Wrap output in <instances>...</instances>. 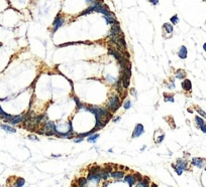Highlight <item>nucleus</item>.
<instances>
[{"mask_svg":"<svg viewBox=\"0 0 206 187\" xmlns=\"http://www.w3.org/2000/svg\"><path fill=\"white\" fill-rule=\"evenodd\" d=\"M120 107V98L117 95H112V96L109 98V101L107 103V109L113 113L118 110V108Z\"/></svg>","mask_w":206,"mask_h":187,"instance_id":"f257e3e1","label":"nucleus"},{"mask_svg":"<svg viewBox=\"0 0 206 187\" xmlns=\"http://www.w3.org/2000/svg\"><path fill=\"white\" fill-rule=\"evenodd\" d=\"M172 166L173 168L175 169V171L177 172V174L181 175L182 173H183V171L186 170V168H187V162L183 159H178L177 160V164L176 165L173 164Z\"/></svg>","mask_w":206,"mask_h":187,"instance_id":"f03ea898","label":"nucleus"},{"mask_svg":"<svg viewBox=\"0 0 206 187\" xmlns=\"http://www.w3.org/2000/svg\"><path fill=\"white\" fill-rule=\"evenodd\" d=\"M121 29H120V26H119V23H116V24H112L111 25V30H110V33H109L108 37L109 38H111V40L112 39L116 38V37H118L120 34H121Z\"/></svg>","mask_w":206,"mask_h":187,"instance_id":"7ed1b4c3","label":"nucleus"},{"mask_svg":"<svg viewBox=\"0 0 206 187\" xmlns=\"http://www.w3.org/2000/svg\"><path fill=\"white\" fill-rule=\"evenodd\" d=\"M64 23H65L64 17L61 16V14L57 15V17L55 18L54 22H53V32H56L59 28L62 27V26L64 25Z\"/></svg>","mask_w":206,"mask_h":187,"instance_id":"20e7f679","label":"nucleus"},{"mask_svg":"<svg viewBox=\"0 0 206 187\" xmlns=\"http://www.w3.org/2000/svg\"><path fill=\"white\" fill-rule=\"evenodd\" d=\"M28 118L27 115H18V116H14L11 120L8 121V123L11 125H17L21 122H25V120Z\"/></svg>","mask_w":206,"mask_h":187,"instance_id":"39448f33","label":"nucleus"},{"mask_svg":"<svg viewBox=\"0 0 206 187\" xmlns=\"http://www.w3.org/2000/svg\"><path fill=\"white\" fill-rule=\"evenodd\" d=\"M144 132V128L142 124H137L135 126V130H133V133H132V138H137L139 137L141 135H142Z\"/></svg>","mask_w":206,"mask_h":187,"instance_id":"423d86ee","label":"nucleus"},{"mask_svg":"<svg viewBox=\"0 0 206 187\" xmlns=\"http://www.w3.org/2000/svg\"><path fill=\"white\" fill-rule=\"evenodd\" d=\"M108 54L114 56V58L117 59L118 61H119L120 59L123 58V56H122L121 52H120L118 49H114V48H109V49H108Z\"/></svg>","mask_w":206,"mask_h":187,"instance_id":"0eeeda50","label":"nucleus"},{"mask_svg":"<svg viewBox=\"0 0 206 187\" xmlns=\"http://www.w3.org/2000/svg\"><path fill=\"white\" fill-rule=\"evenodd\" d=\"M87 179H88V181H93V182H97L98 183V182H100V180H101V177H100L99 173H95V174L89 173Z\"/></svg>","mask_w":206,"mask_h":187,"instance_id":"6e6552de","label":"nucleus"},{"mask_svg":"<svg viewBox=\"0 0 206 187\" xmlns=\"http://www.w3.org/2000/svg\"><path fill=\"white\" fill-rule=\"evenodd\" d=\"M203 164H204V160H203L202 158L196 157V158H193V159H192V165L198 167V168H202Z\"/></svg>","mask_w":206,"mask_h":187,"instance_id":"1a4fd4ad","label":"nucleus"},{"mask_svg":"<svg viewBox=\"0 0 206 187\" xmlns=\"http://www.w3.org/2000/svg\"><path fill=\"white\" fill-rule=\"evenodd\" d=\"M182 88L184 89V91L186 92H190L192 89V83H191V81L190 80H184L182 82Z\"/></svg>","mask_w":206,"mask_h":187,"instance_id":"9d476101","label":"nucleus"},{"mask_svg":"<svg viewBox=\"0 0 206 187\" xmlns=\"http://www.w3.org/2000/svg\"><path fill=\"white\" fill-rule=\"evenodd\" d=\"M124 181L128 182L129 186H132L133 184L135 183V181H137V179H135V175H128L124 177Z\"/></svg>","mask_w":206,"mask_h":187,"instance_id":"9b49d317","label":"nucleus"},{"mask_svg":"<svg viewBox=\"0 0 206 187\" xmlns=\"http://www.w3.org/2000/svg\"><path fill=\"white\" fill-rule=\"evenodd\" d=\"M178 56H179V58H182V59H185L186 58H187V47H181L180 48V50H179V52H178Z\"/></svg>","mask_w":206,"mask_h":187,"instance_id":"f8f14e48","label":"nucleus"},{"mask_svg":"<svg viewBox=\"0 0 206 187\" xmlns=\"http://www.w3.org/2000/svg\"><path fill=\"white\" fill-rule=\"evenodd\" d=\"M123 176H124V172H122V171H115V172L110 173V177H113L117 180L121 179Z\"/></svg>","mask_w":206,"mask_h":187,"instance_id":"ddd939ff","label":"nucleus"},{"mask_svg":"<svg viewBox=\"0 0 206 187\" xmlns=\"http://www.w3.org/2000/svg\"><path fill=\"white\" fill-rule=\"evenodd\" d=\"M0 127H1V129H3L5 132H7V133H15V132H16V130L13 128V127L8 126V125L1 124V125H0Z\"/></svg>","mask_w":206,"mask_h":187,"instance_id":"4468645a","label":"nucleus"},{"mask_svg":"<svg viewBox=\"0 0 206 187\" xmlns=\"http://www.w3.org/2000/svg\"><path fill=\"white\" fill-rule=\"evenodd\" d=\"M110 173L111 172H109V171H107L106 169H104V170H101L99 172V175H100V177H101V179L103 180H107L109 177H110Z\"/></svg>","mask_w":206,"mask_h":187,"instance_id":"2eb2a0df","label":"nucleus"},{"mask_svg":"<svg viewBox=\"0 0 206 187\" xmlns=\"http://www.w3.org/2000/svg\"><path fill=\"white\" fill-rule=\"evenodd\" d=\"M104 18H105V20H106V22L108 24H111V25H112V24L118 23V21L116 20L114 15H113V16H104Z\"/></svg>","mask_w":206,"mask_h":187,"instance_id":"dca6fc26","label":"nucleus"},{"mask_svg":"<svg viewBox=\"0 0 206 187\" xmlns=\"http://www.w3.org/2000/svg\"><path fill=\"white\" fill-rule=\"evenodd\" d=\"M163 28H164V30L167 32V33H172L173 30H174V27H173V25H172V24H170V23H165L163 25Z\"/></svg>","mask_w":206,"mask_h":187,"instance_id":"f3484780","label":"nucleus"},{"mask_svg":"<svg viewBox=\"0 0 206 187\" xmlns=\"http://www.w3.org/2000/svg\"><path fill=\"white\" fill-rule=\"evenodd\" d=\"M186 76V72H184L183 70H178L176 72V78L177 79H180V80H182V79H184Z\"/></svg>","mask_w":206,"mask_h":187,"instance_id":"a211bd4d","label":"nucleus"},{"mask_svg":"<svg viewBox=\"0 0 206 187\" xmlns=\"http://www.w3.org/2000/svg\"><path fill=\"white\" fill-rule=\"evenodd\" d=\"M99 138V134H92V136H89L87 141L90 143H95L97 139Z\"/></svg>","mask_w":206,"mask_h":187,"instance_id":"6ab92c4d","label":"nucleus"},{"mask_svg":"<svg viewBox=\"0 0 206 187\" xmlns=\"http://www.w3.org/2000/svg\"><path fill=\"white\" fill-rule=\"evenodd\" d=\"M101 167L99 166H92L90 169H89V173H93V174H95V173H99L100 171H101Z\"/></svg>","mask_w":206,"mask_h":187,"instance_id":"aec40b11","label":"nucleus"},{"mask_svg":"<svg viewBox=\"0 0 206 187\" xmlns=\"http://www.w3.org/2000/svg\"><path fill=\"white\" fill-rule=\"evenodd\" d=\"M195 123H196L197 126L200 127V126H202V125L204 124V120H203L202 118L199 117V116H196V117H195Z\"/></svg>","mask_w":206,"mask_h":187,"instance_id":"412c9836","label":"nucleus"},{"mask_svg":"<svg viewBox=\"0 0 206 187\" xmlns=\"http://www.w3.org/2000/svg\"><path fill=\"white\" fill-rule=\"evenodd\" d=\"M78 184L80 186H86L88 184V179L87 178H80V179H78Z\"/></svg>","mask_w":206,"mask_h":187,"instance_id":"4be33fe9","label":"nucleus"},{"mask_svg":"<svg viewBox=\"0 0 206 187\" xmlns=\"http://www.w3.org/2000/svg\"><path fill=\"white\" fill-rule=\"evenodd\" d=\"M149 180H141V181H139V183H137V186L139 187H149L150 186V184H149Z\"/></svg>","mask_w":206,"mask_h":187,"instance_id":"5701e85b","label":"nucleus"},{"mask_svg":"<svg viewBox=\"0 0 206 187\" xmlns=\"http://www.w3.org/2000/svg\"><path fill=\"white\" fill-rule=\"evenodd\" d=\"M23 185H25V179H23V178H17L14 186L20 187V186H23Z\"/></svg>","mask_w":206,"mask_h":187,"instance_id":"b1692460","label":"nucleus"},{"mask_svg":"<svg viewBox=\"0 0 206 187\" xmlns=\"http://www.w3.org/2000/svg\"><path fill=\"white\" fill-rule=\"evenodd\" d=\"M8 116H9V114H6L5 112L2 110V108L0 107V118L3 119V120H5V119H7Z\"/></svg>","mask_w":206,"mask_h":187,"instance_id":"393cba45","label":"nucleus"},{"mask_svg":"<svg viewBox=\"0 0 206 187\" xmlns=\"http://www.w3.org/2000/svg\"><path fill=\"white\" fill-rule=\"evenodd\" d=\"M171 22H172L173 24H177L179 22V17L177 16V15H174V16H172L171 17Z\"/></svg>","mask_w":206,"mask_h":187,"instance_id":"a878e982","label":"nucleus"},{"mask_svg":"<svg viewBox=\"0 0 206 187\" xmlns=\"http://www.w3.org/2000/svg\"><path fill=\"white\" fill-rule=\"evenodd\" d=\"M196 111L198 112V114H199V115H201L203 118H205V119H206V113H205L204 111H203V110H201V109H199V108H197V109H196Z\"/></svg>","mask_w":206,"mask_h":187,"instance_id":"bb28decb","label":"nucleus"},{"mask_svg":"<svg viewBox=\"0 0 206 187\" xmlns=\"http://www.w3.org/2000/svg\"><path fill=\"white\" fill-rule=\"evenodd\" d=\"M165 101H166V102H168V101H170V102H174V97H173V96H167V95H165Z\"/></svg>","mask_w":206,"mask_h":187,"instance_id":"cd10ccee","label":"nucleus"},{"mask_svg":"<svg viewBox=\"0 0 206 187\" xmlns=\"http://www.w3.org/2000/svg\"><path fill=\"white\" fill-rule=\"evenodd\" d=\"M130 107H131V102H130V101H126L125 104H124V109L128 110V109H129Z\"/></svg>","mask_w":206,"mask_h":187,"instance_id":"c85d7f7f","label":"nucleus"},{"mask_svg":"<svg viewBox=\"0 0 206 187\" xmlns=\"http://www.w3.org/2000/svg\"><path fill=\"white\" fill-rule=\"evenodd\" d=\"M199 128H200V130L203 132V133H205V134H206V123H204V124H203L202 126L199 127Z\"/></svg>","mask_w":206,"mask_h":187,"instance_id":"c756f323","label":"nucleus"},{"mask_svg":"<svg viewBox=\"0 0 206 187\" xmlns=\"http://www.w3.org/2000/svg\"><path fill=\"white\" fill-rule=\"evenodd\" d=\"M150 1V3H152L153 5H157L158 3H159V0H149Z\"/></svg>","mask_w":206,"mask_h":187,"instance_id":"7c9ffc66","label":"nucleus"},{"mask_svg":"<svg viewBox=\"0 0 206 187\" xmlns=\"http://www.w3.org/2000/svg\"><path fill=\"white\" fill-rule=\"evenodd\" d=\"M28 138H29V139H32L34 141H38L39 140L38 137H36V136H34V135H29L28 136Z\"/></svg>","mask_w":206,"mask_h":187,"instance_id":"2f4dec72","label":"nucleus"},{"mask_svg":"<svg viewBox=\"0 0 206 187\" xmlns=\"http://www.w3.org/2000/svg\"><path fill=\"white\" fill-rule=\"evenodd\" d=\"M164 138H165V135H162L161 137H159V138H158V140H157V143H161L162 141H163Z\"/></svg>","mask_w":206,"mask_h":187,"instance_id":"473e14b6","label":"nucleus"},{"mask_svg":"<svg viewBox=\"0 0 206 187\" xmlns=\"http://www.w3.org/2000/svg\"><path fill=\"white\" fill-rule=\"evenodd\" d=\"M83 140H84V139H83V137H79V138H77V139L74 140V141H75V143H78V142H82Z\"/></svg>","mask_w":206,"mask_h":187,"instance_id":"72a5a7b5","label":"nucleus"},{"mask_svg":"<svg viewBox=\"0 0 206 187\" xmlns=\"http://www.w3.org/2000/svg\"><path fill=\"white\" fill-rule=\"evenodd\" d=\"M120 117H117V118H115V119H113V123H116V122H118V121H120Z\"/></svg>","mask_w":206,"mask_h":187,"instance_id":"f704fd0d","label":"nucleus"},{"mask_svg":"<svg viewBox=\"0 0 206 187\" xmlns=\"http://www.w3.org/2000/svg\"><path fill=\"white\" fill-rule=\"evenodd\" d=\"M203 49H204V51H206V43L203 44Z\"/></svg>","mask_w":206,"mask_h":187,"instance_id":"c9c22d12","label":"nucleus"},{"mask_svg":"<svg viewBox=\"0 0 206 187\" xmlns=\"http://www.w3.org/2000/svg\"><path fill=\"white\" fill-rule=\"evenodd\" d=\"M94 0H86V2H88V3H91V2H93Z\"/></svg>","mask_w":206,"mask_h":187,"instance_id":"e433bc0d","label":"nucleus"},{"mask_svg":"<svg viewBox=\"0 0 206 187\" xmlns=\"http://www.w3.org/2000/svg\"><path fill=\"white\" fill-rule=\"evenodd\" d=\"M0 47H1V43H0Z\"/></svg>","mask_w":206,"mask_h":187,"instance_id":"4c0bfd02","label":"nucleus"},{"mask_svg":"<svg viewBox=\"0 0 206 187\" xmlns=\"http://www.w3.org/2000/svg\"><path fill=\"white\" fill-rule=\"evenodd\" d=\"M205 170H206V167H205Z\"/></svg>","mask_w":206,"mask_h":187,"instance_id":"58836bf2","label":"nucleus"}]
</instances>
